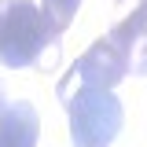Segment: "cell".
<instances>
[{"label": "cell", "instance_id": "obj_5", "mask_svg": "<svg viewBox=\"0 0 147 147\" xmlns=\"http://www.w3.org/2000/svg\"><path fill=\"white\" fill-rule=\"evenodd\" d=\"M40 140V114L33 103L15 99L0 114V147H37Z\"/></svg>", "mask_w": 147, "mask_h": 147}, {"label": "cell", "instance_id": "obj_4", "mask_svg": "<svg viewBox=\"0 0 147 147\" xmlns=\"http://www.w3.org/2000/svg\"><path fill=\"white\" fill-rule=\"evenodd\" d=\"M107 37L118 44V52L125 55L129 74L144 77L147 74V0H140L132 7V15H125Z\"/></svg>", "mask_w": 147, "mask_h": 147}, {"label": "cell", "instance_id": "obj_1", "mask_svg": "<svg viewBox=\"0 0 147 147\" xmlns=\"http://www.w3.org/2000/svg\"><path fill=\"white\" fill-rule=\"evenodd\" d=\"M63 26L30 0H0V63L7 70H52L59 63Z\"/></svg>", "mask_w": 147, "mask_h": 147}, {"label": "cell", "instance_id": "obj_2", "mask_svg": "<svg viewBox=\"0 0 147 147\" xmlns=\"http://www.w3.org/2000/svg\"><path fill=\"white\" fill-rule=\"evenodd\" d=\"M59 99L70 118L74 147H110L125 125V107L110 88H81L59 85Z\"/></svg>", "mask_w": 147, "mask_h": 147}, {"label": "cell", "instance_id": "obj_7", "mask_svg": "<svg viewBox=\"0 0 147 147\" xmlns=\"http://www.w3.org/2000/svg\"><path fill=\"white\" fill-rule=\"evenodd\" d=\"M11 107V99H7V85H4V77H0V114Z\"/></svg>", "mask_w": 147, "mask_h": 147}, {"label": "cell", "instance_id": "obj_3", "mask_svg": "<svg viewBox=\"0 0 147 147\" xmlns=\"http://www.w3.org/2000/svg\"><path fill=\"white\" fill-rule=\"evenodd\" d=\"M129 74L125 55L118 52V44L110 37H99L88 52L70 66V74L59 85H81V88H114L121 77Z\"/></svg>", "mask_w": 147, "mask_h": 147}, {"label": "cell", "instance_id": "obj_6", "mask_svg": "<svg viewBox=\"0 0 147 147\" xmlns=\"http://www.w3.org/2000/svg\"><path fill=\"white\" fill-rule=\"evenodd\" d=\"M77 7H81V0H44V11H48V15H52L55 22L63 26V30H66V26L74 22Z\"/></svg>", "mask_w": 147, "mask_h": 147}]
</instances>
